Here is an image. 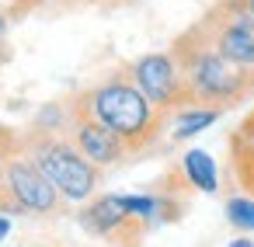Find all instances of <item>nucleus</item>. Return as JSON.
<instances>
[{"mask_svg":"<svg viewBox=\"0 0 254 247\" xmlns=\"http://www.w3.org/2000/svg\"><path fill=\"white\" fill-rule=\"evenodd\" d=\"M73 108L94 115L101 125H108L132 153L146 150L157 143L160 129H164V115L139 87L129 73L108 77L98 87L84 91L80 98H73Z\"/></svg>","mask_w":254,"mask_h":247,"instance_id":"obj_1","label":"nucleus"},{"mask_svg":"<svg viewBox=\"0 0 254 247\" xmlns=\"http://www.w3.org/2000/svg\"><path fill=\"white\" fill-rule=\"evenodd\" d=\"M185 70L188 91L195 105H209V108H233L240 101H247L254 94V73L237 66L233 60H226L209 39L205 32L195 25L191 32H185L174 49H171Z\"/></svg>","mask_w":254,"mask_h":247,"instance_id":"obj_2","label":"nucleus"},{"mask_svg":"<svg viewBox=\"0 0 254 247\" xmlns=\"http://www.w3.org/2000/svg\"><path fill=\"white\" fill-rule=\"evenodd\" d=\"M21 143L32 153V160L46 171V178L56 185V191L66 198V205H84L94 198L101 185V167L80 153V146L70 139L66 129L32 125L21 136Z\"/></svg>","mask_w":254,"mask_h":247,"instance_id":"obj_3","label":"nucleus"},{"mask_svg":"<svg viewBox=\"0 0 254 247\" xmlns=\"http://www.w3.org/2000/svg\"><path fill=\"white\" fill-rule=\"evenodd\" d=\"M66 198L56 191V185L46 178V171L32 160L25 143H18L4 164L0 178V212H18V216H53L63 212Z\"/></svg>","mask_w":254,"mask_h":247,"instance_id":"obj_4","label":"nucleus"},{"mask_svg":"<svg viewBox=\"0 0 254 247\" xmlns=\"http://www.w3.org/2000/svg\"><path fill=\"white\" fill-rule=\"evenodd\" d=\"M198 28L226 60L254 73V18L247 11V0H219L198 21Z\"/></svg>","mask_w":254,"mask_h":247,"instance_id":"obj_5","label":"nucleus"},{"mask_svg":"<svg viewBox=\"0 0 254 247\" xmlns=\"http://www.w3.org/2000/svg\"><path fill=\"white\" fill-rule=\"evenodd\" d=\"M129 77L136 80V87L160 112H178L185 105H195L191 91H188V80H185V70H181V63H178V56L171 49L167 53H146V56H139L129 66Z\"/></svg>","mask_w":254,"mask_h":247,"instance_id":"obj_6","label":"nucleus"},{"mask_svg":"<svg viewBox=\"0 0 254 247\" xmlns=\"http://www.w3.org/2000/svg\"><path fill=\"white\" fill-rule=\"evenodd\" d=\"M77 219H80V226H84L87 233L105 237V240H112V244H119V247H136L139 237L150 230L143 219H136V216L126 209L122 195H98V198H91V202L77 212Z\"/></svg>","mask_w":254,"mask_h":247,"instance_id":"obj_7","label":"nucleus"},{"mask_svg":"<svg viewBox=\"0 0 254 247\" xmlns=\"http://www.w3.org/2000/svg\"><path fill=\"white\" fill-rule=\"evenodd\" d=\"M66 132H70V139L80 146V153H84L91 164H98L101 171L122 164V160L132 153V150H129V146L108 129V125H101L94 115H87V112H80V108H73V105H70Z\"/></svg>","mask_w":254,"mask_h":247,"instance_id":"obj_8","label":"nucleus"},{"mask_svg":"<svg viewBox=\"0 0 254 247\" xmlns=\"http://www.w3.org/2000/svg\"><path fill=\"white\" fill-rule=\"evenodd\" d=\"M230 164L247 195H254V122L244 119L240 129L230 136Z\"/></svg>","mask_w":254,"mask_h":247,"instance_id":"obj_9","label":"nucleus"},{"mask_svg":"<svg viewBox=\"0 0 254 247\" xmlns=\"http://www.w3.org/2000/svg\"><path fill=\"white\" fill-rule=\"evenodd\" d=\"M181 174L195 191H205V195L219 191V171H216V160L205 150H195V146L185 150L181 153Z\"/></svg>","mask_w":254,"mask_h":247,"instance_id":"obj_10","label":"nucleus"},{"mask_svg":"<svg viewBox=\"0 0 254 247\" xmlns=\"http://www.w3.org/2000/svg\"><path fill=\"white\" fill-rule=\"evenodd\" d=\"M219 122V108H209V105H185L174 112V125H171V139L185 143L191 136H198L202 129L216 125Z\"/></svg>","mask_w":254,"mask_h":247,"instance_id":"obj_11","label":"nucleus"},{"mask_svg":"<svg viewBox=\"0 0 254 247\" xmlns=\"http://www.w3.org/2000/svg\"><path fill=\"white\" fill-rule=\"evenodd\" d=\"M226 219L240 233H254V195H233V198H226Z\"/></svg>","mask_w":254,"mask_h":247,"instance_id":"obj_12","label":"nucleus"},{"mask_svg":"<svg viewBox=\"0 0 254 247\" xmlns=\"http://www.w3.org/2000/svg\"><path fill=\"white\" fill-rule=\"evenodd\" d=\"M21 143V136L14 132V129H4L0 125V178H4V164H7V157H11V150Z\"/></svg>","mask_w":254,"mask_h":247,"instance_id":"obj_13","label":"nucleus"},{"mask_svg":"<svg viewBox=\"0 0 254 247\" xmlns=\"http://www.w3.org/2000/svg\"><path fill=\"white\" fill-rule=\"evenodd\" d=\"M226 247H254V240H251V233H240V237H233Z\"/></svg>","mask_w":254,"mask_h":247,"instance_id":"obj_14","label":"nucleus"},{"mask_svg":"<svg viewBox=\"0 0 254 247\" xmlns=\"http://www.w3.org/2000/svg\"><path fill=\"white\" fill-rule=\"evenodd\" d=\"M7 233H11V219L0 212V240H7Z\"/></svg>","mask_w":254,"mask_h":247,"instance_id":"obj_15","label":"nucleus"},{"mask_svg":"<svg viewBox=\"0 0 254 247\" xmlns=\"http://www.w3.org/2000/svg\"><path fill=\"white\" fill-rule=\"evenodd\" d=\"M7 32V21H4V14H0V35H4Z\"/></svg>","mask_w":254,"mask_h":247,"instance_id":"obj_16","label":"nucleus"},{"mask_svg":"<svg viewBox=\"0 0 254 247\" xmlns=\"http://www.w3.org/2000/svg\"><path fill=\"white\" fill-rule=\"evenodd\" d=\"M247 11H251V18H254V0H247Z\"/></svg>","mask_w":254,"mask_h":247,"instance_id":"obj_17","label":"nucleus"},{"mask_svg":"<svg viewBox=\"0 0 254 247\" xmlns=\"http://www.w3.org/2000/svg\"><path fill=\"white\" fill-rule=\"evenodd\" d=\"M247 119H251V122H254V112H251V115H247Z\"/></svg>","mask_w":254,"mask_h":247,"instance_id":"obj_18","label":"nucleus"}]
</instances>
